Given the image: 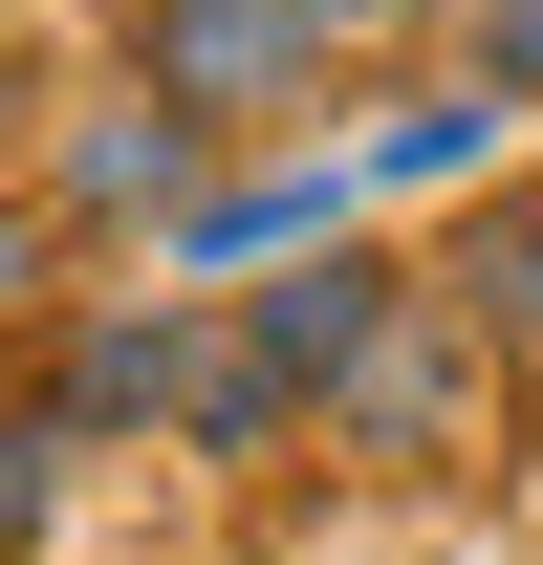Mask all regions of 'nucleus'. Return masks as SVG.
Wrapping results in <instances>:
<instances>
[{"label": "nucleus", "mask_w": 543, "mask_h": 565, "mask_svg": "<svg viewBox=\"0 0 543 565\" xmlns=\"http://www.w3.org/2000/svg\"><path fill=\"white\" fill-rule=\"evenodd\" d=\"M327 0H131V87L152 109H196V131H283L305 87H327Z\"/></svg>", "instance_id": "obj_1"}, {"label": "nucleus", "mask_w": 543, "mask_h": 565, "mask_svg": "<svg viewBox=\"0 0 543 565\" xmlns=\"http://www.w3.org/2000/svg\"><path fill=\"white\" fill-rule=\"evenodd\" d=\"M478 392H500V349H478L435 282H413L392 327L327 370V435H348V457H457V435H478Z\"/></svg>", "instance_id": "obj_2"}, {"label": "nucleus", "mask_w": 543, "mask_h": 565, "mask_svg": "<svg viewBox=\"0 0 543 565\" xmlns=\"http://www.w3.org/2000/svg\"><path fill=\"white\" fill-rule=\"evenodd\" d=\"M196 196H217V131L131 87V109H87V131H66V196H44V217H152V239H174Z\"/></svg>", "instance_id": "obj_3"}, {"label": "nucleus", "mask_w": 543, "mask_h": 565, "mask_svg": "<svg viewBox=\"0 0 543 565\" xmlns=\"http://www.w3.org/2000/svg\"><path fill=\"white\" fill-rule=\"evenodd\" d=\"M174 392H196V305L152 282V305H87V349H66L44 414H66V435H131V414H174Z\"/></svg>", "instance_id": "obj_4"}, {"label": "nucleus", "mask_w": 543, "mask_h": 565, "mask_svg": "<svg viewBox=\"0 0 543 565\" xmlns=\"http://www.w3.org/2000/svg\"><path fill=\"white\" fill-rule=\"evenodd\" d=\"M435 305H457L500 370H543V196H500V217H478L457 262H435Z\"/></svg>", "instance_id": "obj_5"}, {"label": "nucleus", "mask_w": 543, "mask_h": 565, "mask_svg": "<svg viewBox=\"0 0 543 565\" xmlns=\"http://www.w3.org/2000/svg\"><path fill=\"white\" fill-rule=\"evenodd\" d=\"M305 239H348V174H217L174 217V262H305Z\"/></svg>", "instance_id": "obj_6"}, {"label": "nucleus", "mask_w": 543, "mask_h": 565, "mask_svg": "<svg viewBox=\"0 0 543 565\" xmlns=\"http://www.w3.org/2000/svg\"><path fill=\"white\" fill-rule=\"evenodd\" d=\"M392 305H413V282H392V262H348V239H327V262H305V282H262V349L305 370V392H327V370L370 349V327H392Z\"/></svg>", "instance_id": "obj_7"}, {"label": "nucleus", "mask_w": 543, "mask_h": 565, "mask_svg": "<svg viewBox=\"0 0 543 565\" xmlns=\"http://www.w3.org/2000/svg\"><path fill=\"white\" fill-rule=\"evenodd\" d=\"M478 152H500V87H413L392 131H370V174L413 196V174H478Z\"/></svg>", "instance_id": "obj_8"}, {"label": "nucleus", "mask_w": 543, "mask_h": 565, "mask_svg": "<svg viewBox=\"0 0 543 565\" xmlns=\"http://www.w3.org/2000/svg\"><path fill=\"white\" fill-rule=\"evenodd\" d=\"M66 457H87L66 414H0V565H22L44 522H66Z\"/></svg>", "instance_id": "obj_9"}, {"label": "nucleus", "mask_w": 543, "mask_h": 565, "mask_svg": "<svg viewBox=\"0 0 543 565\" xmlns=\"http://www.w3.org/2000/svg\"><path fill=\"white\" fill-rule=\"evenodd\" d=\"M478 87H500V109H543V0H478Z\"/></svg>", "instance_id": "obj_10"}, {"label": "nucleus", "mask_w": 543, "mask_h": 565, "mask_svg": "<svg viewBox=\"0 0 543 565\" xmlns=\"http://www.w3.org/2000/svg\"><path fill=\"white\" fill-rule=\"evenodd\" d=\"M44 239H66V217H44V196H0V327L44 305Z\"/></svg>", "instance_id": "obj_11"}, {"label": "nucleus", "mask_w": 543, "mask_h": 565, "mask_svg": "<svg viewBox=\"0 0 543 565\" xmlns=\"http://www.w3.org/2000/svg\"><path fill=\"white\" fill-rule=\"evenodd\" d=\"M327 22H413V0H327Z\"/></svg>", "instance_id": "obj_12"}]
</instances>
